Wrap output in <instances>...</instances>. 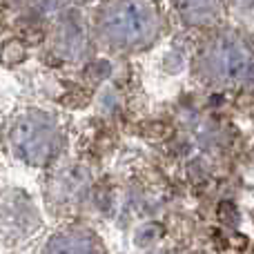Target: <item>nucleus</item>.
Here are the masks:
<instances>
[{
    "instance_id": "5",
    "label": "nucleus",
    "mask_w": 254,
    "mask_h": 254,
    "mask_svg": "<svg viewBox=\"0 0 254 254\" xmlns=\"http://www.w3.org/2000/svg\"><path fill=\"white\" fill-rule=\"evenodd\" d=\"M45 254H103L101 241L83 228H71L49 239Z\"/></svg>"
},
{
    "instance_id": "4",
    "label": "nucleus",
    "mask_w": 254,
    "mask_h": 254,
    "mask_svg": "<svg viewBox=\"0 0 254 254\" xmlns=\"http://www.w3.org/2000/svg\"><path fill=\"white\" fill-rule=\"evenodd\" d=\"M230 0H172V11L183 27L214 29L223 25Z\"/></svg>"
},
{
    "instance_id": "2",
    "label": "nucleus",
    "mask_w": 254,
    "mask_h": 254,
    "mask_svg": "<svg viewBox=\"0 0 254 254\" xmlns=\"http://www.w3.org/2000/svg\"><path fill=\"white\" fill-rule=\"evenodd\" d=\"M194 74L219 89H237L254 80V40L246 29L219 25L207 31L194 56Z\"/></svg>"
},
{
    "instance_id": "7",
    "label": "nucleus",
    "mask_w": 254,
    "mask_h": 254,
    "mask_svg": "<svg viewBox=\"0 0 254 254\" xmlns=\"http://www.w3.org/2000/svg\"><path fill=\"white\" fill-rule=\"evenodd\" d=\"M230 7H234V11L246 20H254V0H230Z\"/></svg>"
},
{
    "instance_id": "1",
    "label": "nucleus",
    "mask_w": 254,
    "mask_h": 254,
    "mask_svg": "<svg viewBox=\"0 0 254 254\" xmlns=\"http://www.w3.org/2000/svg\"><path fill=\"white\" fill-rule=\"evenodd\" d=\"M167 29L158 0H101L92 20V40L114 54L149 49Z\"/></svg>"
},
{
    "instance_id": "3",
    "label": "nucleus",
    "mask_w": 254,
    "mask_h": 254,
    "mask_svg": "<svg viewBox=\"0 0 254 254\" xmlns=\"http://www.w3.org/2000/svg\"><path fill=\"white\" fill-rule=\"evenodd\" d=\"M9 152L29 165H47L63 152L65 136L47 112L22 110L4 127Z\"/></svg>"
},
{
    "instance_id": "6",
    "label": "nucleus",
    "mask_w": 254,
    "mask_h": 254,
    "mask_svg": "<svg viewBox=\"0 0 254 254\" xmlns=\"http://www.w3.org/2000/svg\"><path fill=\"white\" fill-rule=\"evenodd\" d=\"M78 38H87V36L78 29V22L65 20V22H61V27L56 29L52 43L61 58L78 61V58H83L85 54H87V47H89V43H71V40H78Z\"/></svg>"
}]
</instances>
